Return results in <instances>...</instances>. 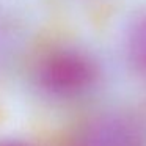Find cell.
<instances>
[{"label": "cell", "mask_w": 146, "mask_h": 146, "mask_svg": "<svg viewBox=\"0 0 146 146\" xmlns=\"http://www.w3.org/2000/svg\"><path fill=\"white\" fill-rule=\"evenodd\" d=\"M0 146H24V145H17V143H8V145H0Z\"/></svg>", "instance_id": "obj_4"}, {"label": "cell", "mask_w": 146, "mask_h": 146, "mask_svg": "<svg viewBox=\"0 0 146 146\" xmlns=\"http://www.w3.org/2000/svg\"><path fill=\"white\" fill-rule=\"evenodd\" d=\"M72 146H143L138 127L116 115L88 121L74 137Z\"/></svg>", "instance_id": "obj_2"}, {"label": "cell", "mask_w": 146, "mask_h": 146, "mask_svg": "<svg viewBox=\"0 0 146 146\" xmlns=\"http://www.w3.org/2000/svg\"><path fill=\"white\" fill-rule=\"evenodd\" d=\"M94 66L85 57L74 50H60L44 58L38 71L39 85L49 94L57 98H72L91 86Z\"/></svg>", "instance_id": "obj_1"}, {"label": "cell", "mask_w": 146, "mask_h": 146, "mask_svg": "<svg viewBox=\"0 0 146 146\" xmlns=\"http://www.w3.org/2000/svg\"><path fill=\"white\" fill-rule=\"evenodd\" d=\"M129 58L140 72L146 74V16L132 27L127 41Z\"/></svg>", "instance_id": "obj_3"}]
</instances>
